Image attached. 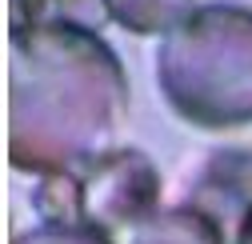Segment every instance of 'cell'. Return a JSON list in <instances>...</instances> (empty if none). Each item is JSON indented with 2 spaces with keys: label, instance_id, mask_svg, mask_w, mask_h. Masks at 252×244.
Returning <instances> with one entry per match:
<instances>
[{
  "label": "cell",
  "instance_id": "5b68a950",
  "mask_svg": "<svg viewBox=\"0 0 252 244\" xmlns=\"http://www.w3.org/2000/svg\"><path fill=\"white\" fill-rule=\"evenodd\" d=\"M224 240L228 232L208 212L192 204H172V208H156L152 216H144L116 244H224Z\"/></svg>",
  "mask_w": 252,
  "mask_h": 244
},
{
  "label": "cell",
  "instance_id": "52a82bcc",
  "mask_svg": "<svg viewBox=\"0 0 252 244\" xmlns=\"http://www.w3.org/2000/svg\"><path fill=\"white\" fill-rule=\"evenodd\" d=\"M32 200L44 224H80V172L40 176V188L32 192Z\"/></svg>",
  "mask_w": 252,
  "mask_h": 244
},
{
  "label": "cell",
  "instance_id": "8992f818",
  "mask_svg": "<svg viewBox=\"0 0 252 244\" xmlns=\"http://www.w3.org/2000/svg\"><path fill=\"white\" fill-rule=\"evenodd\" d=\"M104 8H108V20H116L136 36H164L200 4L196 0H104Z\"/></svg>",
  "mask_w": 252,
  "mask_h": 244
},
{
  "label": "cell",
  "instance_id": "3957f363",
  "mask_svg": "<svg viewBox=\"0 0 252 244\" xmlns=\"http://www.w3.org/2000/svg\"><path fill=\"white\" fill-rule=\"evenodd\" d=\"M160 208V172L136 148H116L80 172V224L120 240Z\"/></svg>",
  "mask_w": 252,
  "mask_h": 244
},
{
  "label": "cell",
  "instance_id": "ba28073f",
  "mask_svg": "<svg viewBox=\"0 0 252 244\" xmlns=\"http://www.w3.org/2000/svg\"><path fill=\"white\" fill-rule=\"evenodd\" d=\"M16 244H116V240L88 224H40L16 236Z\"/></svg>",
  "mask_w": 252,
  "mask_h": 244
},
{
  "label": "cell",
  "instance_id": "9c48e42d",
  "mask_svg": "<svg viewBox=\"0 0 252 244\" xmlns=\"http://www.w3.org/2000/svg\"><path fill=\"white\" fill-rule=\"evenodd\" d=\"M232 244H252V212L244 216V224L236 228V236H232Z\"/></svg>",
  "mask_w": 252,
  "mask_h": 244
},
{
  "label": "cell",
  "instance_id": "6da1fadb",
  "mask_svg": "<svg viewBox=\"0 0 252 244\" xmlns=\"http://www.w3.org/2000/svg\"><path fill=\"white\" fill-rule=\"evenodd\" d=\"M128 76L108 40L68 20H20L12 32L8 160L20 172H84L116 152Z\"/></svg>",
  "mask_w": 252,
  "mask_h": 244
},
{
  "label": "cell",
  "instance_id": "7a4b0ae2",
  "mask_svg": "<svg viewBox=\"0 0 252 244\" xmlns=\"http://www.w3.org/2000/svg\"><path fill=\"white\" fill-rule=\"evenodd\" d=\"M156 84L196 128L252 124V4L208 0L156 44Z\"/></svg>",
  "mask_w": 252,
  "mask_h": 244
},
{
  "label": "cell",
  "instance_id": "277c9868",
  "mask_svg": "<svg viewBox=\"0 0 252 244\" xmlns=\"http://www.w3.org/2000/svg\"><path fill=\"white\" fill-rule=\"evenodd\" d=\"M188 204L208 212L224 232L236 236V228L252 212V152H216V156H208Z\"/></svg>",
  "mask_w": 252,
  "mask_h": 244
}]
</instances>
